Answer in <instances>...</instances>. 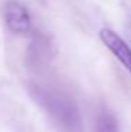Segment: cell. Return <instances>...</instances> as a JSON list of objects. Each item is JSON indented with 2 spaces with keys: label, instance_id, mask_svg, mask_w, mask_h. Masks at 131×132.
Returning <instances> with one entry per match:
<instances>
[{
  "label": "cell",
  "instance_id": "6da1fadb",
  "mask_svg": "<svg viewBox=\"0 0 131 132\" xmlns=\"http://www.w3.org/2000/svg\"><path fill=\"white\" fill-rule=\"evenodd\" d=\"M31 94L35 101L51 115V118L57 122L61 129H64L65 132L79 131L78 111L65 96L40 86H34L31 89Z\"/></svg>",
  "mask_w": 131,
  "mask_h": 132
},
{
  "label": "cell",
  "instance_id": "7a4b0ae2",
  "mask_svg": "<svg viewBox=\"0 0 131 132\" xmlns=\"http://www.w3.org/2000/svg\"><path fill=\"white\" fill-rule=\"evenodd\" d=\"M99 35H100V41L103 42V45L116 56L118 62L131 75V46L118 35L116 31L110 30V28L100 30Z\"/></svg>",
  "mask_w": 131,
  "mask_h": 132
},
{
  "label": "cell",
  "instance_id": "3957f363",
  "mask_svg": "<svg viewBox=\"0 0 131 132\" xmlns=\"http://www.w3.org/2000/svg\"><path fill=\"white\" fill-rule=\"evenodd\" d=\"M3 17L9 30L16 34H27L31 30L28 10L18 2H9L3 9Z\"/></svg>",
  "mask_w": 131,
  "mask_h": 132
},
{
  "label": "cell",
  "instance_id": "277c9868",
  "mask_svg": "<svg viewBox=\"0 0 131 132\" xmlns=\"http://www.w3.org/2000/svg\"><path fill=\"white\" fill-rule=\"evenodd\" d=\"M97 132H120L117 119L113 114L103 111L97 118Z\"/></svg>",
  "mask_w": 131,
  "mask_h": 132
},
{
  "label": "cell",
  "instance_id": "5b68a950",
  "mask_svg": "<svg viewBox=\"0 0 131 132\" xmlns=\"http://www.w3.org/2000/svg\"><path fill=\"white\" fill-rule=\"evenodd\" d=\"M128 31H130V35H131V20H130V23H128Z\"/></svg>",
  "mask_w": 131,
  "mask_h": 132
}]
</instances>
